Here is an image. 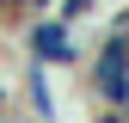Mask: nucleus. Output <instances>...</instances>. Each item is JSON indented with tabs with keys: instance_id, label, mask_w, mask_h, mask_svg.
<instances>
[{
	"instance_id": "nucleus-1",
	"label": "nucleus",
	"mask_w": 129,
	"mask_h": 123,
	"mask_svg": "<svg viewBox=\"0 0 129 123\" xmlns=\"http://www.w3.org/2000/svg\"><path fill=\"white\" fill-rule=\"evenodd\" d=\"M86 92L92 105H105V123H123L129 117V31L105 25V37L92 43V68H86Z\"/></svg>"
},
{
	"instance_id": "nucleus-2",
	"label": "nucleus",
	"mask_w": 129,
	"mask_h": 123,
	"mask_svg": "<svg viewBox=\"0 0 129 123\" xmlns=\"http://www.w3.org/2000/svg\"><path fill=\"white\" fill-rule=\"evenodd\" d=\"M25 55L31 61H43V68H80V37H74V25L61 19V12H31L25 19Z\"/></svg>"
},
{
	"instance_id": "nucleus-3",
	"label": "nucleus",
	"mask_w": 129,
	"mask_h": 123,
	"mask_svg": "<svg viewBox=\"0 0 129 123\" xmlns=\"http://www.w3.org/2000/svg\"><path fill=\"white\" fill-rule=\"evenodd\" d=\"M25 111L31 117H55V86H49V68L43 61L25 68Z\"/></svg>"
},
{
	"instance_id": "nucleus-4",
	"label": "nucleus",
	"mask_w": 129,
	"mask_h": 123,
	"mask_svg": "<svg viewBox=\"0 0 129 123\" xmlns=\"http://www.w3.org/2000/svg\"><path fill=\"white\" fill-rule=\"evenodd\" d=\"M55 12L68 25H80V19H92V12H99V0H55Z\"/></svg>"
},
{
	"instance_id": "nucleus-5",
	"label": "nucleus",
	"mask_w": 129,
	"mask_h": 123,
	"mask_svg": "<svg viewBox=\"0 0 129 123\" xmlns=\"http://www.w3.org/2000/svg\"><path fill=\"white\" fill-rule=\"evenodd\" d=\"M49 6H55V0H6L0 12H12V19H31V12H49Z\"/></svg>"
},
{
	"instance_id": "nucleus-6",
	"label": "nucleus",
	"mask_w": 129,
	"mask_h": 123,
	"mask_svg": "<svg viewBox=\"0 0 129 123\" xmlns=\"http://www.w3.org/2000/svg\"><path fill=\"white\" fill-rule=\"evenodd\" d=\"M0 111H12V86L6 80H0Z\"/></svg>"
},
{
	"instance_id": "nucleus-7",
	"label": "nucleus",
	"mask_w": 129,
	"mask_h": 123,
	"mask_svg": "<svg viewBox=\"0 0 129 123\" xmlns=\"http://www.w3.org/2000/svg\"><path fill=\"white\" fill-rule=\"evenodd\" d=\"M0 6H6V0H0Z\"/></svg>"
}]
</instances>
